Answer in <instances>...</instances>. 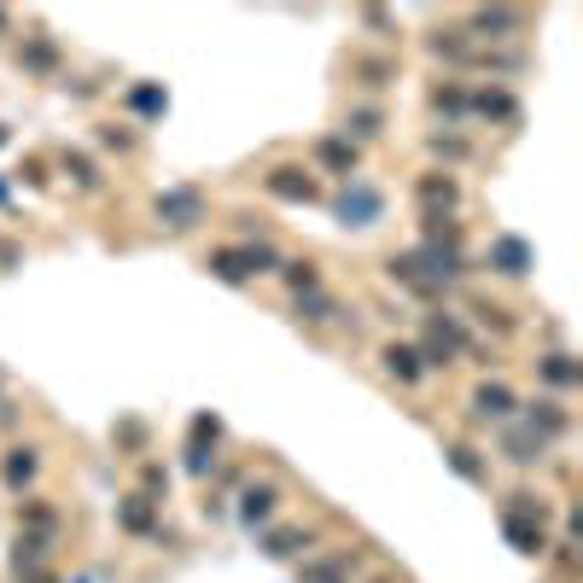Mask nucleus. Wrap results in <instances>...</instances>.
<instances>
[{
    "label": "nucleus",
    "mask_w": 583,
    "mask_h": 583,
    "mask_svg": "<svg viewBox=\"0 0 583 583\" xmlns=\"http://www.w3.org/2000/svg\"><path fill=\"white\" fill-rule=\"evenodd\" d=\"M65 170L76 175V181H82V187H100V170H94V164H88V158H82V152H65Z\"/></svg>",
    "instance_id": "obj_29"
},
{
    "label": "nucleus",
    "mask_w": 583,
    "mask_h": 583,
    "mask_svg": "<svg viewBox=\"0 0 583 583\" xmlns=\"http://www.w3.org/2000/svg\"><path fill=\"white\" fill-rule=\"evenodd\" d=\"M0 146H6V129H0Z\"/></svg>",
    "instance_id": "obj_35"
},
{
    "label": "nucleus",
    "mask_w": 583,
    "mask_h": 583,
    "mask_svg": "<svg viewBox=\"0 0 583 583\" xmlns=\"http://www.w3.org/2000/svg\"><path fill=\"white\" fill-rule=\"evenodd\" d=\"M152 210H158L164 228L181 234V228H199V222H205V193H199V187H170V193H158Z\"/></svg>",
    "instance_id": "obj_5"
},
{
    "label": "nucleus",
    "mask_w": 583,
    "mask_h": 583,
    "mask_svg": "<svg viewBox=\"0 0 583 583\" xmlns=\"http://www.w3.org/2000/svg\"><path fill=\"white\" fill-rule=\"evenodd\" d=\"M275 199H292V205H309V199H321V187L309 181V170H298V164H280V170H269V181H263Z\"/></svg>",
    "instance_id": "obj_8"
},
{
    "label": "nucleus",
    "mask_w": 583,
    "mask_h": 583,
    "mask_svg": "<svg viewBox=\"0 0 583 583\" xmlns=\"http://www.w3.org/2000/svg\"><path fill=\"white\" fill-rule=\"evenodd\" d=\"M298 315H304V321H339V304L321 298V292H304V298H298Z\"/></svg>",
    "instance_id": "obj_23"
},
{
    "label": "nucleus",
    "mask_w": 583,
    "mask_h": 583,
    "mask_svg": "<svg viewBox=\"0 0 583 583\" xmlns=\"http://www.w3.org/2000/svg\"><path fill=\"white\" fill-rule=\"evenodd\" d=\"M379 210H385V199H379V187H368V181H350L339 199H333V216H339L344 228H374Z\"/></svg>",
    "instance_id": "obj_4"
},
{
    "label": "nucleus",
    "mask_w": 583,
    "mask_h": 583,
    "mask_svg": "<svg viewBox=\"0 0 583 583\" xmlns=\"http://www.w3.org/2000/svg\"><path fill=\"white\" fill-rule=\"evenodd\" d=\"M514 409H519L514 391H508V385H496V379H484L479 391H473V414H479V420H508Z\"/></svg>",
    "instance_id": "obj_14"
},
{
    "label": "nucleus",
    "mask_w": 583,
    "mask_h": 583,
    "mask_svg": "<svg viewBox=\"0 0 583 583\" xmlns=\"http://www.w3.org/2000/svg\"><path fill=\"white\" fill-rule=\"evenodd\" d=\"M263 269H280V257L269 251V245H222V251H210V275L228 280V286L263 275Z\"/></svg>",
    "instance_id": "obj_1"
},
{
    "label": "nucleus",
    "mask_w": 583,
    "mask_h": 583,
    "mask_svg": "<svg viewBox=\"0 0 583 583\" xmlns=\"http://www.w3.org/2000/svg\"><path fill=\"white\" fill-rule=\"evenodd\" d=\"M461 344H467L461 321H455V315H432V321H426V339L414 344V356H420V368H449Z\"/></svg>",
    "instance_id": "obj_2"
},
{
    "label": "nucleus",
    "mask_w": 583,
    "mask_h": 583,
    "mask_svg": "<svg viewBox=\"0 0 583 583\" xmlns=\"http://www.w3.org/2000/svg\"><path fill=\"white\" fill-rule=\"evenodd\" d=\"M379 362H385V374L403 379V385H414V379L426 374V368H420V356H414V344H397V339L379 350Z\"/></svg>",
    "instance_id": "obj_17"
},
{
    "label": "nucleus",
    "mask_w": 583,
    "mask_h": 583,
    "mask_svg": "<svg viewBox=\"0 0 583 583\" xmlns=\"http://www.w3.org/2000/svg\"><path fill=\"white\" fill-rule=\"evenodd\" d=\"M41 473V449H30V444H18V449H6V490H30V479Z\"/></svg>",
    "instance_id": "obj_15"
},
{
    "label": "nucleus",
    "mask_w": 583,
    "mask_h": 583,
    "mask_svg": "<svg viewBox=\"0 0 583 583\" xmlns=\"http://www.w3.org/2000/svg\"><path fill=\"white\" fill-rule=\"evenodd\" d=\"M6 30H12V18H6V6H0V35H6Z\"/></svg>",
    "instance_id": "obj_34"
},
{
    "label": "nucleus",
    "mask_w": 583,
    "mask_h": 583,
    "mask_svg": "<svg viewBox=\"0 0 583 583\" xmlns=\"http://www.w3.org/2000/svg\"><path fill=\"white\" fill-rule=\"evenodd\" d=\"M467 117H484V123H519V100L508 88H479V94H467Z\"/></svg>",
    "instance_id": "obj_7"
},
{
    "label": "nucleus",
    "mask_w": 583,
    "mask_h": 583,
    "mask_svg": "<svg viewBox=\"0 0 583 583\" xmlns=\"http://www.w3.org/2000/svg\"><path fill=\"white\" fill-rule=\"evenodd\" d=\"M309 543H315V537L292 525V531H275V537H269V554H275V560H292V554H304Z\"/></svg>",
    "instance_id": "obj_22"
},
{
    "label": "nucleus",
    "mask_w": 583,
    "mask_h": 583,
    "mask_svg": "<svg viewBox=\"0 0 583 583\" xmlns=\"http://www.w3.org/2000/svg\"><path fill=\"white\" fill-rule=\"evenodd\" d=\"M566 426H572V414L560 409L554 397H537V403H525V432H537L543 444H554V438H560Z\"/></svg>",
    "instance_id": "obj_10"
},
{
    "label": "nucleus",
    "mask_w": 583,
    "mask_h": 583,
    "mask_svg": "<svg viewBox=\"0 0 583 583\" xmlns=\"http://www.w3.org/2000/svg\"><path fill=\"white\" fill-rule=\"evenodd\" d=\"M18 59H24V65H30V70H53V65H59V53H53V41H30V47H24Z\"/></svg>",
    "instance_id": "obj_26"
},
{
    "label": "nucleus",
    "mask_w": 583,
    "mask_h": 583,
    "mask_svg": "<svg viewBox=\"0 0 583 583\" xmlns=\"http://www.w3.org/2000/svg\"><path fill=\"white\" fill-rule=\"evenodd\" d=\"M286 280H292V292H298V298H304V292H321L315 263H286Z\"/></svg>",
    "instance_id": "obj_25"
},
{
    "label": "nucleus",
    "mask_w": 583,
    "mask_h": 583,
    "mask_svg": "<svg viewBox=\"0 0 583 583\" xmlns=\"http://www.w3.org/2000/svg\"><path fill=\"white\" fill-rule=\"evenodd\" d=\"M129 105H135L140 117H158V111H164V105H170V94H164V88H152V82H146V88H135V94H129Z\"/></svg>",
    "instance_id": "obj_24"
},
{
    "label": "nucleus",
    "mask_w": 583,
    "mask_h": 583,
    "mask_svg": "<svg viewBox=\"0 0 583 583\" xmlns=\"http://www.w3.org/2000/svg\"><path fill=\"white\" fill-rule=\"evenodd\" d=\"M432 152H438V158H449V164H461L473 146H467V140H455V135H432Z\"/></svg>",
    "instance_id": "obj_28"
},
{
    "label": "nucleus",
    "mask_w": 583,
    "mask_h": 583,
    "mask_svg": "<svg viewBox=\"0 0 583 583\" xmlns=\"http://www.w3.org/2000/svg\"><path fill=\"white\" fill-rule=\"evenodd\" d=\"M76 583H88V578H76Z\"/></svg>",
    "instance_id": "obj_36"
},
{
    "label": "nucleus",
    "mask_w": 583,
    "mask_h": 583,
    "mask_svg": "<svg viewBox=\"0 0 583 583\" xmlns=\"http://www.w3.org/2000/svg\"><path fill=\"white\" fill-rule=\"evenodd\" d=\"M12 263H18V245H6V240H0V269H12Z\"/></svg>",
    "instance_id": "obj_32"
},
{
    "label": "nucleus",
    "mask_w": 583,
    "mask_h": 583,
    "mask_svg": "<svg viewBox=\"0 0 583 583\" xmlns=\"http://www.w3.org/2000/svg\"><path fill=\"white\" fill-rule=\"evenodd\" d=\"M502 531H508V543L519 554H549V531H543V519H519V514H502Z\"/></svg>",
    "instance_id": "obj_12"
},
{
    "label": "nucleus",
    "mask_w": 583,
    "mask_h": 583,
    "mask_svg": "<svg viewBox=\"0 0 583 583\" xmlns=\"http://www.w3.org/2000/svg\"><path fill=\"white\" fill-rule=\"evenodd\" d=\"M315 164L350 181V175H356V140H344V135H327V140H321V146H315Z\"/></svg>",
    "instance_id": "obj_13"
},
{
    "label": "nucleus",
    "mask_w": 583,
    "mask_h": 583,
    "mask_svg": "<svg viewBox=\"0 0 583 583\" xmlns=\"http://www.w3.org/2000/svg\"><path fill=\"white\" fill-rule=\"evenodd\" d=\"M24 583H53V572H47V566H41V572H30V578Z\"/></svg>",
    "instance_id": "obj_33"
},
{
    "label": "nucleus",
    "mask_w": 583,
    "mask_h": 583,
    "mask_svg": "<svg viewBox=\"0 0 583 583\" xmlns=\"http://www.w3.org/2000/svg\"><path fill=\"white\" fill-rule=\"evenodd\" d=\"M18 525H24V537H41V543L59 537V514H53L47 502H24V508H18Z\"/></svg>",
    "instance_id": "obj_19"
},
{
    "label": "nucleus",
    "mask_w": 583,
    "mask_h": 583,
    "mask_svg": "<svg viewBox=\"0 0 583 583\" xmlns=\"http://www.w3.org/2000/svg\"><path fill=\"white\" fill-rule=\"evenodd\" d=\"M537 374L549 379V385H560V391H572V385H578V362H572V356H566V350H549V356H543V362H537Z\"/></svg>",
    "instance_id": "obj_20"
},
{
    "label": "nucleus",
    "mask_w": 583,
    "mask_h": 583,
    "mask_svg": "<svg viewBox=\"0 0 583 583\" xmlns=\"http://www.w3.org/2000/svg\"><path fill=\"white\" fill-rule=\"evenodd\" d=\"M140 484H146V502H152V496H164V490H170V473H164V467H146Z\"/></svg>",
    "instance_id": "obj_30"
},
{
    "label": "nucleus",
    "mask_w": 583,
    "mask_h": 583,
    "mask_svg": "<svg viewBox=\"0 0 583 583\" xmlns=\"http://www.w3.org/2000/svg\"><path fill=\"white\" fill-rule=\"evenodd\" d=\"M525 30V12H519V6H484V12H473V18H467V35H473V41H514V35Z\"/></svg>",
    "instance_id": "obj_6"
},
{
    "label": "nucleus",
    "mask_w": 583,
    "mask_h": 583,
    "mask_svg": "<svg viewBox=\"0 0 583 583\" xmlns=\"http://www.w3.org/2000/svg\"><path fill=\"white\" fill-rule=\"evenodd\" d=\"M432 105H438V111H449V117H467V88H438V94H432Z\"/></svg>",
    "instance_id": "obj_27"
},
{
    "label": "nucleus",
    "mask_w": 583,
    "mask_h": 583,
    "mask_svg": "<svg viewBox=\"0 0 583 583\" xmlns=\"http://www.w3.org/2000/svg\"><path fill=\"white\" fill-rule=\"evenodd\" d=\"M117 525H123L129 537H158V502H146V496H123V502H117Z\"/></svg>",
    "instance_id": "obj_11"
},
{
    "label": "nucleus",
    "mask_w": 583,
    "mask_h": 583,
    "mask_svg": "<svg viewBox=\"0 0 583 583\" xmlns=\"http://www.w3.org/2000/svg\"><path fill=\"white\" fill-rule=\"evenodd\" d=\"M449 467H455L467 484H490V473H484V461H479V449H467V444H449Z\"/></svg>",
    "instance_id": "obj_21"
},
{
    "label": "nucleus",
    "mask_w": 583,
    "mask_h": 583,
    "mask_svg": "<svg viewBox=\"0 0 583 583\" xmlns=\"http://www.w3.org/2000/svg\"><path fill=\"white\" fill-rule=\"evenodd\" d=\"M350 129H356V135H379V111H356Z\"/></svg>",
    "instance_id": "obj_31"
},
{
    "label": "nucleus",
    "mask_w": 583,
    "mask_h": 583,
    "mask_svg": "<svg viewBox=\"0 0 583 583\" xmlns=\"http://www.w3.org/2000/svg\"><path fill=\"white\" fill-rule=\"evenodd\" d=\"M414 205H420V216H455V205H461V181L449 170H426L420 181H414Z\"/></svg>",
    "instance_id": "obj_3"
},
{
    "label": "nucleus",
    "mask_w": 583,
    "mask_h": 583,
    "mask_svg": "<svg viewBox=\"0 0 583 583\" xmlns=\"http://www.w3.org/2000/svg\"><path fill=\"white\" fill-rule=\"evenodd\" d=\"M484 257H490V269H496V275H508V280H519L525 269H531V245L514 240V234H496Z\"/></svg>",
    "instance_id": "obj_9"
},
{
    "label": "nucleus",
    "mask_w": 583,
    "mask_h": 583,
    "mask_svg": "<svg viewBox=\"0 0 583 583\" xmlns=\"http://www.w3.org/2000/svg\"><path fill=\"white\" fill-rule=\"evenodd\" d=\"M275 502H280V496H275V484H251V490L240 496V519L251 525V531H257V525H269Z\"/></svg>",
    "instance_id": "obj_18"
},
{
    "label": "nucleus",
    "mask_w": 583,
    "mask_h": 583,
    "mask_svg": "<svg viewBox=\"0 0 583 583\" xmlns=\"http://www.w3.org/2000/svg\"><path fill=\"white\" fill-rule=\"evenodd\" d=\"M543 438H537V432H525V426H508V432H502V455H508V461H514V467H531V461H543Z\"/></svg>",
    "instance_id": "obj_16"
}]
</instances>
